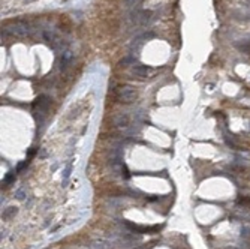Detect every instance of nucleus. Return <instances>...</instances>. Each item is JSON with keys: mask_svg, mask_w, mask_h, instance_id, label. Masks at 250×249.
<instances>
[{"mask_svg": "<svg viewBox=\"0 0 250 249\" xmlns=\"http://www.w3.org/2000/svg\"><path fill=\"white\" fill-rule=\"evenodd\" d=\"M136 98H138V92L130 86H123L117 90V99L123 104H130Z\"/></svg>", "mask_w": 250, "mask_h": 249, "instance_id": "1", "label": "nucleus"}, {"mask_svg": "<svg viewBox=\"0 0 250 249\" xmlns=\"http://www.w3.org/2000/svg\"><path fill=\"white\" fill-rule=\"evenodd\" d=\"M50 104H51L50 98H48V96H45V95H42V96H39V98L35 101L33 107H35L36 110H39L40 113H47V111H48V108H50Z\"/></svg>", "mask_w": 250, "mask_h": 249, "instance_id": "2", "label": "nucleus"}, {"mask_svg": "<svg viewBox=\"0 0 250 249\" xmlns=\"http://www.w3.org/2000/svg\"><path fill=\"white\" fill-rule=\"evenodd\" d=\"M148 72H150V69L144 65H135L133 69H132V74L135 77H138V78H145L148 75Z\"/></svg>", "mask_w": 250, "mask_h": 249, "instance_id": "3", "label": "nucleus"}, {"mask_svg": "<svg viewBox=\"0 0 250 249\" xmlns=\"http://www.w3.org/2000/svg\"><path fill=\"white\" fill-rule=\"evenodd\" d=\"M9 32H11L12 35L22 36V35H26V33H27V26H26V24H22V23H17V24H14V26L9 29Z\"/></svg>", "mask_w": 250, "mask_h": 249, "instance_id": "4", "label": "nucleus"}, {"mask_svg": "<svg viewBox=\"0 0 250 249\" xmlns=\"http://www.w3.org/2000/svg\"><path fill=\"white\" fill-rule=\"evenodd\" d=\"M151 15H153V14H151V11H139L138 14L135 15V17H136L135 20L138 21L139 24H147V23L151 20Z\"/></svg>", "mask_w": 250, "mask_h": 249, "instance_id": "5", "label": "nucleus"}, {"mask_svg": "<svg viewBox=\"0 0 250 249\" xmlns=\"http://www.w3.org/2000/svg\"><path fill=\"white\" fill-rule=\"evenodd\" d=\"M112 123H114V126H127L129 125V116L124 114V113H120V114H117L112 119Z\"/></svg>", "mask_w": 250, "mask_h": 249, "instance_id": "6", "label": "nucleus"}, {"mask_svg": "<svg viewBox=\"0 0 250 249\" xmlns=\"http://www.w3.org/2000/svg\"><path fill=\"white\" fill-rule=\"evenodd\" d=\"M71 59H72V54H71L69 51L63 53V56H61V59H60V69H64V68L67 66V63L71 62Z\"/></svg>", "mask_w": 250, "mask_h": 249, "instance_id": "7", "label": "nucleus"}, {"mask_svg": "<svg viewBox=\"0 0 250 249\" xmlns=\"http://www.w3.org/2000/svg\"><path fill=\"white\" fill-rule=\"evenodd\" d=\"M17 213V207H8L5 212H3V219H8V218H11L12 215H15Z\"/></svg>", "mask_w": 250, "mask_h": 249, "instance_id": "8", "label": "nucleus"}, {"mask_svg": "<svg viewBox=\"0 0 250 249\" xmlns=\"http://www.w3.org/2000/svg\"><path fill=\"white\" fill-rule=\"evenodd\" d=\"M237 47L244 51V53H250V42H243V44H237Z\"/></svg>", "mask_w": 250, "mask_h": 249, "instance_id": "9", "label": "nucleus"}, {"mask_svg": "<svg viewBox=\"0 0 250 249\" xmlns=\"http://www.w3.org/2000/svg\"><path fill=\"white\" fill-rule=\"evenodd\" d=\"M132 63H135V59H133V57H124V59L120 60V65H121V66H129V65H132Z\"/></svg>", "mask_w": 250, "mask_h": 249, "instance_id": "10", "label": "nucleus"}, {"mask_svg": "<svg viewBox=\"0 0 250 249\" xmlns=\"http://www.w3.org/2000/svg\"><path fill=\"white\" fill-rule=\"evenodd\" d=\"M14 179H15V173H11V174H8V176L5 177V182H3V185H5V186H8L9 183H12V182H14Z\"/></svg>", "mask_w": 250, "mask_h": 249, "instance_id": "11", "label": "nucleus"}, {"mask_svg": "<svg viewBox=\"0 0 250 249\" xmlns=\"http://www.w3.org/2000/svg\"><path fill=\"white\" fill-rule=\"evenodd\" d=\"M15 197H17L18 200H24V197H26V192H24V189H18V191L15 192Z\"/></svg>", "mask_w": 250, "mask_h": 249, "instance_id": "12", "label": "nucleus"}, {"mask_svg": "<svg viewBox=\"0 0 250 249\" xmlns=\"http://www.w3.org/2000/svg\"><path fill=\"white\" fill-rule=\"evenodd\" d=\"M111 246L109 245H106V243H103V242H100V243H96L95 245V249H109Z\"/></svg>", "mask_w": 250, "mask_h": 249, "instance_id": "13", "label": "nucleus"}, {"mask_svg": "<svg viewBox=\"0 0 250 249\" xmlns=\"http://www.w3.org/2000/svg\"><path fill=\"white\" fill-rule=\"evenodd\" d=\"M124 2H126L127 6H135V5H138L141 0H124Z\"/></svg>", "mask_w": 250, "mask_h": 249, "instance_id": "14", "label": "nucleus"}, {"mask_svg": "<svg viewBox=\"0 0 250 249\" xmlns=\"http://www.w3.org/2000/svg\"><path fill=\"white\" fill-rule=\"evenodd\" d=\"M71 168H72V164H67V167H66V170H64V179H67L71 176Z\"/></svg>", "mask_w": 250, "mask_h": 249, "instance_id": "15", "label": "nucleus"}, {"mask_svg": "<svg viewBox=\"0 0 250 249\" xmlns=\"http://www.w3.org/2000/svg\"><path fill=\"white\" fill-rule=\"evenodd\" d=\"M29 165V161H26V162H22V164H20L18 165V168H17V171H21L22 168H24V167H27Z\"/></svg>", "mask_w": 250, "mask_h": 249, "instance_id": "16", "label": "nucleus"}]
</instances>
